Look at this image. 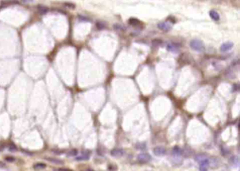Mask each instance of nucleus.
Wrapping results in <instances>:
<instances>
[{
    "label": "nucleus",
    "instance_id": "5",
    "mask_svg": "<svg viewBox=\"0 0 240 171\" xmlns=\"http://www.w3.org/2000/svg\"><path fill=\"white\" fill-rule=\"evenodd\" d=\"M167 50L173 53H177L180 50V46L175 43H169L166 47Z\"/></svg>",
    "mask_w": 240,
    "mask_h": 171
},
{
    "label": "nucleus",
    "instance_id": "4",
    "mask_svg": "<svg viewBox=\"0 0 240 171\" xmlns=\"http://www.w3.org/2000/svg\"><path fill=\"white\" fill-rule=\"evenodd\" d=\"M233 46H234L233 42H225V43H223V45H221L220 49H221V51H222V52H226V51H230V49H232V47H233Z\"/></svg>",
    "mask_w": 240,
    "mask_h": 171
},
{
    "label": "nucleus",
    "instance_id": "7",
    "mask_svg": "<svg viewBox=\"0 0 240 171\" xmlns=\"http://www.w3.org/2000/svg\"><path fill=\"white\" fill-rule=\"evenodd\" d=\"M154 154L156 156H163L165 154V149L163 146H156L154 149Z\"/></svg>",
    "mask_w": 240,
    "mask_h": 171
},
{
    "label": "nucleus",
    "instance_id": "11",
    "mask_svg": "<svg viewBox=\"0 0 240 171\" xmlns=\"http://www.w3.org/2000/svg\"><path fill=\"white\" fill-rule=\"evenodd\" d=\"M128 23L132 26H138L141 24L140 21L138 20L136 18H130L128 20Z\"/></svg>",
    "mask_w": 240,
    "mask_h": 171
},
{
    "label": "nucleus",
    "instance_id": "13",
    "mask_svg": "<svg viewBox=\"0 0 240 171\" xmlns=\"http://www.w3.org/2000/svg\"><path fill=\"white\" fill-rule=\"evenodd\" d=\"M45 159H46L47 161H49V162H51V163H55V164H58V165H61V164H63V162L61 160L56 159V158H45Z\"/></svg>",
    "mask_w": 240,
    "mask_h": 171
},
{
    "label": "nucleus",
    "instance_id": "20",
    "mask_svg": "<svg viewBox=\"0 0 240 171\" xmlns=\"http://www.w3.org/2000/svg\"><path fill=\"white\" fill-rule=\"evenodd\" d=\"M97 27L99 30H101V29H104V27H105V25H104V24L103 23L97 22Z\"/></svg>",
    "mask_w": 240,
    "mask_h": 171
},
{
    "label": "nucleus",
    "instance_id": "3",
    "mask_svg": "<svg viewBox=\"0 0 240 171\" xmlns=\"http://www.w3.org/2000/svg\"><path fill=\"white\" fill-rule=\"evenodd\" d=\"M158 28L160 30H163L164 32H168L171 30V24L168 21H164V22H161L158 24Z\"/></svg>",
    "mask_w": 240,
    "mask_h": 171
},
{
    "label": "nucleus",
    "instance_id": "8",
    "mask_svg": "<svg viewBox=\"0 0 240 171\" xmlns=\"http://www.w3.org/2000/svg\"><path fill=\"white\" fill-rule=\"evenodd\" d=\"M124 151L123 149H116L111 151V155L113 157H121L124 155Z\"/></svg>",
    "mask_w": 240,
    "mask_h": 171
},
{
    "label": "nucleus",
    "instance_id": "25",
    "mask_svg": "<svg viewBox=\"0 0 240 171\" xmlns=\"http://www.w3.org/2000/svg\"><path fill=\"white\" fill-rule=\"evenodd\" d=\"M59 170H64V171H68V170H68V169H59Z\"/></svg>",
    "mask_w": 240,
    "mask_h": 171
},
{
    "label": "nucleus",
    "instance_id": "21",
    "mask_svg": "<svg viewBox=\"0 0 240 171\" xmlns=\"http://www.w3.org/2000/svg\"><path fill=\"white\" fill-rule=\"evenodd\" d=\"M113 28H114V29H115V30H123V29H125L123 25H119V24H115V25H113Z\"/></svg>",
    "mask_w": 240,
    "mask_h": 171
},
{
    "label": "nucleus",
    "instance_id": "2",
    "mask_svg": "<svg viewBox=\"0 0 240 171\" xmlns=\"http://www.w3.org/2000/svg\"><path fill=\"white\" fill-rule=\"evenodd\" d=\"M137 159L139 162L144 163H147V162L149 161L151 159V156L149 154H147V153H142V154H139V155H138Z\"/></svg>",
    "mask_w": 240,
    "mask_h": 171
},
{
    "label": "nucleus",
    "instance_id": "10",
    "mask_svg": "<svg viewBox=\"0 0 240 171\" xmlns=\"http://www.w3.org/2000/svg\"><path fill=\"white\" fill-rule=\"evenodd\" d=\"M89 156H90V152L89 151H86V152L83 153V155L77 157L76 160L77 161H85V160L89 159Z\"/></svg>",
    "mask_w": 240,
    "mask_h": 171
},
{
    "label": "nucleus",
    "instance_id": "23",
    "mask_svg": "<svg viewBox=\"0 0 240 171\" xmlns=\"http://www.w3.org/2000/svg\"><path fill=\"white\" fill-rule=\"evenodd\" d=\"M6 161H9V162H13L15 161V159L13 158H12V157H7V158H6Z\"/></svg>",
    "mask_w": 240,
    "mask_h": 171
},
{
    "label": "nucleus",
    "instance_id": "22",
    "mask_svg": "<svg viewBox=\"0 0 240 171\" xmlns=\"http://www.w3.org/2000/svg\"><path fill=\"white\" fill-rule=\"evenodd\" d=\"M9 150L11 151V152H15V151H17V148H16L14 145H10V146H9Z\"/></svg>",
    "mask_w": 240,
    "mask_h": 171
},
{
    "label": "nucleus",
    "instance_id": "18",
    "mask_svg": "<svg viewBox=\"0 0 240 171\" xmlns=\"http://www.w3.org/2000/svg\"><path fill=\"white\" fill-rule=\"evenodd\" d=\"M162 43H163V42L161 40H159V39H156V40L152 41V45L154 46H160L162 45Z\"/></svg>",
    "mask_w": 240,
    "mask_h": 171
},
{
    "label": "nucleus",
    "instance_id": "6",
    "mask_svg": "<svg viewBox=\"0 0 240 171\" xmlns=\"http://www.w3.org/2000/svg\"><path fill=\"white\" fill-rule=\"evenodd\" d=\"M199 163L200 165V170H207V168L210 165V161L207 158H203V160L200 161Z\"/></svg>",
    "mask_w": 240,
    "mask_h": 171
},
{
    "label": "nucleus",
    "instance_id": "24",
    "mask_svg": "<svg viewBox=\"0 0 240 171\" xmlns=\"http://www.w3.org/2000/svg\"><path fill=\"white\" fill-rule=\"evenodd\" d=\"M22 1L24 2H32V1H33V0H22Z\"/></svg>",
    "mask_w": 240,
    "mask_h": 171
},
{
    "label": "nucleus",
    "instance_id": "14",
    "mask_svg": "<svg viewBox=\"0 0 240 171\" xmlns=\"http://www.w3.org/2000/svg\"><path fill=\"white\" fill-rule=\"evenodd\" d=\"M33 168H34V169H35V170H40V169L42 170V169H45V168H46V165L42 163H36L35 165H34Z\"/></svg>",
    "mask_w": 240,
    "mask_h": 171
},
{
    "label": "nucleus",
    "instance_id": "9",
    "mask_svg": "<svg viewBox=\"0 0 240 171\" xmlns=\"http://www.w3.org/2000/svg\"><path fill=\"white\" fill-rule=\"evenodd\" d=\"M209 15H210V17L211 18L213 21H218L220 20V14L215 10H211L210 12H209Z\"/></svg>",
    "mask_w": 240,
    "mask_h": 171
},
{
    "label": "nucleus",
    "instance_id": "12",
    "mask_svg": "<svg viewBox=\"0 0 240 171\" xmlns=\"http://www.w3.org/2000/svg\"><path fill=\"white\" fill-rule=\"evenodd\" d=\"M173 154L176 157H180V156L183 154V151H182L181 149H180V147H178V146H175V147H173Z\"/></svg>",
    "mask_w": 240,
    "mask_h": 171
},
{
    "label": "nucleus",
    "instance_id": "15",
    "mask_svg": "<svg viewBox=\"0 0 240 171\" xmlns=\"http://www.w3.org/2000/svg\"><path fill=\"white\" fill-rule=\"evenodd\" d=\"M135 147L137 148V149H138V150H144V149H146V144L145 143H138L137 144L136 146H135Z\"/></svg>",
    "mask_w": 240,
    "mask_h": 171
},
{
    "label": "nucleus",
    "instance_id": "1",
    "mask_svg": "<svg viewBox=\"0 0 240 171\" xmlns=\"http://www.w3.org/2000/svg\"><path fill=\"white\" fill-rule=\"evenodd\" d=\"M189 46L194 51L197 52H203L205 50V45L201 40L194 39L190 41Z\"/></svg>",
    "mask_w": 240,
    "mask_h": 171
},
{
    "label": "nucleus",
    "instance_id": "16",
    "mask_svg": "<svg viewBox=\"0 0 240 171\" xmlns=\"http://www.w3.org/2000/svg\"><path fill=\"white\" fill-rule=\"evenodd\" d=\"M206 158V156L205 155V154H198V155H197L195 156V160L199 162L200 161H201V160H203V158Z\"/></svg>",
    "mask_w": 240,
    "mask_h": 171
},
{
    "label": "nucleus",
    "instance_id": "19",
    "mask_svg": "<svg viewBox=\"0 0 240 171\" xmlns=\"http://www.w3.org/2000/svg\"><path fill=\"white\" fill-rule=\"evenodd\" d=\"M77 151L75 150V149H73V150L68 151L67 156H77Z\"/></svg>",
    "mask_w": 240,
    "mask_h": 171
},
{
    "label": "nucleus",
    "instance_id": "17",
    "mask_svg": "<svg viewBox=\"0 0 240 171\" xmlns=\"http://www.w3.org/2000/svg\"><path fill=\"white\" fill-rule=\"evenodd\" d=\"M39 11L41 13H46L48 11V9L47 7H44V6H39Z\"/></svg>",
    "mask_w": 240,
    "mask_h": 171
}]
</instances>
